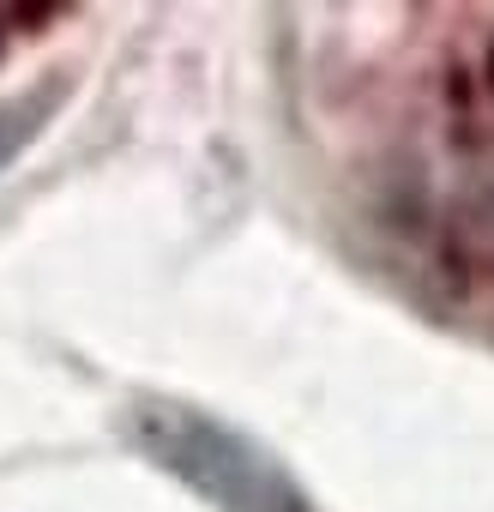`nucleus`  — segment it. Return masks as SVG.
I'll return each instance as SVG.
<instances>
[{
	"label": "nucleus",
	"instance_id": "2",
	"mask_svg": "<svg viewBox=\"0 0 494 512\" xmlns=\"http://www.w3.org/2000/svg\"><path fill=\"white\" fill-rule=\"evenodd\" d=\"M55 103H61V85H31L25 97H7V103H0V169H7V163L43 133V121L55 115Z\"/></svg>",
	"mask_w": 494,
	"mask_h": 512
},
{
	"label": "nucleus",
	"instance_id": "1",
	"mask_svg": "<svg viewBox=\"0 0 494 512\" xmlns=\"http://www.w3.org/2000/svg\"><path fill=\"white\" fill-rule=\"evenodd\" d=\"M127 440L217 512H314L302 482L254 434H241L223 416L193 410L181 398H157V392L133 398Z\"/></svg>",
	"mask_w": 494,
	"mask_h": 512
}]
</instances>
